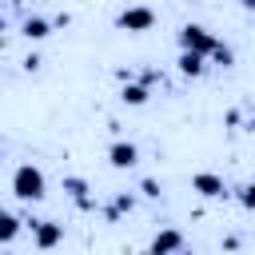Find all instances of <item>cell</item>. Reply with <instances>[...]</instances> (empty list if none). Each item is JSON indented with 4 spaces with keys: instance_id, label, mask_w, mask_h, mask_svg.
Masks as SVG:
<instances>
[{
    "instance_id": "6da1fadb",
    "label": "cell",
    "mask_w": 255,
    "mask_h": 255,
    "mask_svg": "<svg viewBox=\"0 0 255 255\" xmlns=\"http://www.w3.org/2000/svg\"><path fill=\"white\" fill-rule=\"evenodd\" d=\"M12 195H16L20 203H40V199L48 195L44 171H40L36 163H20V167L12 171Z\"/></svg>"
},
{
    "instance_id": "7a4b0ae2",
    "label": "cell",
    "mask_w": 255,
    "mask_h": 255,
    "mask_svg": "<svg viewBox=\"0 0 255 255\" xmlns=\"http://www.w3.org/2000/svg\"><path fill=\"white\" fill-rule=\"evenodd\" d=\"M116 28H120V32H131V36L151 32V28H155V12H151L147 4H128V8L116 16Z\"/></svg>"
},
{
    "instance_id": "3957f363",
    "label": "cell",
    "mask_w": 255,
    "mask_h": 255,
    "mask_svg": "<svg viewBox=\"0 0 255 255\" xmlns=\"http://www.w3.org/2000/svg\"><path fill=\"white\" fill-rule=\"evenodd\" d=\"M179 48H183V52H203V56H211V52L219 48V40H215L203 24H183V28H179Z\"/></svg>"
},
{
    "instance_id": "277c9868",
    "label": "cell",
    "mask_w": 255,
    "mask_h": 255,
    "mask_svg": "<svg viewBox=\"0 0 255 255\" xmlns=\"http://www.w3.org/2000/svg\"><path fill=\"white\" fill-rule=\"evenodd\" d=\"M191 191H199L203 199H223V195H227V183H223V175H215V171H195V175H191Z\"/></svg>"
},
{
    "instance_id": "5b68a950",
    "label": "cell",
    "mask_w": 255,
    "mask_h": 255,
    "mask_svg": "<svg viewBox=\"0 0 255 255\" xmlns=\"http://www.w3.org/2000/svg\"><path fill=\"white\" fill-rule=\"evenodd\" d=\"M108 163H112L116 171H128V167H135V163H139V147H135V143H128V139H116V143L108 147Z\"/></svg>"
},
{
    "instance_id": "8992f818",
    "label": "cell",
    "mask_w": 255,
    "mask_h": 255,
    "mask_svg": "<svg viewBox=\"0 0 255 255\" xmlns=\"http://www.w3.org/2000/svg\"><path fill=\"white\" fill-rule=\"evenodd\" d=\"M60 239H64V227H60V223H52V219H40V223L32 227V243H36L40 251L60 247Z\"/></svg>"
},
{
    "instance_id": "52a82bcc",
    "label": "cell",
    "mask_w": 255,
    "mask_h": 255,
    "mask_svg": "<svg viewBox=\"0 0 255 255\" xmlns=\"http://www.w3.org/2000/svg\"><path fill=\"white\" fill-rule=\"evenodd\" d=\"M175 68H179V76H187V80H199V76L207 72V56H203V52H183V48H179V60H175Z\"/></svg>"
},
{
    "instance_id": "ba28073f",
    "label": "cell",
    "mask_w": 255,
    "mask_h": 255,
    "mask_svg": "<svg viewBox=\"0 0 255 255\" xmlns=\"http://www.w3.org/2000/svg\"><path fill=\"white\" fill-rule=\"evenodd\" d=\"M151 251H155V255H171V251H183V235H179V231H159V235L151 239Z\"/></svg>"
},
{
    "instance_id": "9c48e42d",
    "label": "cell",
    "mask_w": 255,
    "mask_h": 255,
    "mask_svg": "<svg viewBox=\"0 0 255 255\" xmlns=\"http://www.w3.org/2000/svg\"><path fill=\"white\" fill-rule=\"evenodd\" d=\"M147 96H151V92H147V84H143V80H139V84L124 80V92H120V100H124V104H131V108H143V104H147Z\"/></svg>"
},
{
    "instance_id": "30bf717a",
    "label": "cell",
    "mask_w": 255,
    "mask_h": 255,
    "mask_svg": "<svg viewBox=\"0 0 255 255\" xmlns=\"http://www.w3.org/2000/svg\"><path fill=\"white\" fill-rule=\"evenodd\" d=\"M64 191L76 199V207H84V211L92 207V199H88V183H84L80 175H64Z\"/></svg>"
},
{
    "instance_id": "8fae6325",
    "label": "cell",
    "mask_w": 255,
    "mask_h": 255,
    "mask_svg": "<svg viewBox=\"0 0 255 255\" xmlns=\"http://www.w3.org/2000/svg\"><path fill=\"white\" fill-rule=\"evenodd\" d=\"M20 32H24V40H44V36H52V24L44 16H28L20 24Z\"/></svg>"
},
{
    "instance_id": "7c38bea8",
    "label": "cell",
    "mask_w": 255,
    "mask_h": 255,
    "mask_svg": "<svg viewBox=\"0 0 255 255\" xmlns=\"http://www.w3.org/2000/svg\"><path fill=\"white\" fill-rule=\"evenodd\" d=\"M16 231H20V219L12 211H0V247H8L16 239Z\"/></svg>"
},
{
    "instance_id": "4fadbf2b",
    "label": "cell",
    "mask_w": 255,
    "mask_h": 255,
    "mask_svg": "<svg viewBox=\"0 0 255 255\" xmlns=\"http://www.w3.org/2000/svg\"><path fill=\"white\" fill-rule=\"evenodd\" d=\"M131 207H135V199H131V195H124V191H120V195H116V199H112V207H104V215H108V219H116V215H120V211H131Z\"/></svg>"
},
{
    "instance_id": "5bb4252c",
    "label": "cell",
    "mask_w": 255,
    "mask_h": 255,
    "mask_svg": "<svg viewBox=\"0 0 255 255\" xmlns=\"http://www.w3.org/2000/svg\"><path fill=\"white\" fill-rule=\"evenodd\" d=\"M211 60H215L219 68H231V64H235V56H231V48H223V44H219V48L211 52Z\"/></svg>"
},
{
    "instance_id": "9a60e30c",
    "label": "cell",
    "mask_w": 255,
    "mask_h": 255,
    "mask_svg": "<svg viewBox=\"0 0 255 255\" xmlns=\"http://www.w3.org/2000/svg\"><path fill=\"white\" fill-rule=\"evenodd\" d=\"M239 203H243L247 211H255V183H247V187L239 191Z\"/></svg>"
},
{
    "instance_id": "2e32d148",
    "label": "cell",
    "mask_w": 255,
    "mask_h": 255,
    "mask_svg": "<svg viewBox=\"0 0 255 255\" xmlns=\"http://www.w3.org/2000/svg\"><path fill=\"white\" fill-rule=\"evenodd\" d=\"M139 191H143L147 199H159V183H155V179H143V183H139Z\"/></svg>"
},
{
    "instance_id": "e0dca14e",
    "label": "cell",
    "mask_w": 255,
    "mask_h": 255,
    "mask_svg": "<svg viewBox=\"0 0 255 255\" xmlns=\"http://www.w3.org/2000/svg\"><path fill=\"white\" fill-rule=\"evenodd\" d=\"M235 4H243V8H251V12H255V0H235Z\"/></svg>"
}]
</instances>
